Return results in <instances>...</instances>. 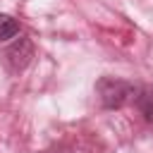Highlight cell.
Listing matches in <instances>:
<instances>
[{"mask_svg":"<svg viewBox=\"0 0 153 153\" xmlns=\"http://www.w3.org/2000/svg\"><path fill=\"white\" fill-rule=\"evenodd\" d=\"M134 84L124 81V79H117V76H100L98 84H96V93H98V100L105 110H120L127 100L134 98Z\"/></svg>","mask_w":153,"mask_h":153,"instance_id":"1","label":"cell"},{"mask_svg":"<svg viewBox=\"0 0 153 153\" xmlns=\"http://www.w3.org/2000/svg\"><path fill=\"white\" fill-rule=\"evenodd\" d=\"M5 57H7V65H10L12 72H22V69L31 62V57H33V43H31L26 36H22L19 41H14V43L7 48Z\"/></svg>","mask_w":153,"mask_h":153,"instance_id":"2","label":"cell"},{"mask_svg":"<svg viewBox=\"0 0 153 153\" xmlns=\"http://www.w3.org/2000/svg\"><path fill=\"white\" fill-rule=\"evenodd\" d=\"M131 100H134V108L139 110V115H141L148 124H153V86H141V88H136Z\"/></svg>","mask_w":153,"mask_h":153,"instance_id":"3","label":"cell"},{"mask_svg":"<svg viewBox=\"0 0 153 153\" xmlns=\"http://www.w3.org/2000/svg\"><path fill=\"white\" fill-rule=\"evenodd\" d=\"M17 33H19V24H17V19L10 17V14H2V12H0V41H10V38H14Z\"/></svg>","mask_w":153,"mask_h":153,"instance_id":"4","label":"cell"}]
</instances>
